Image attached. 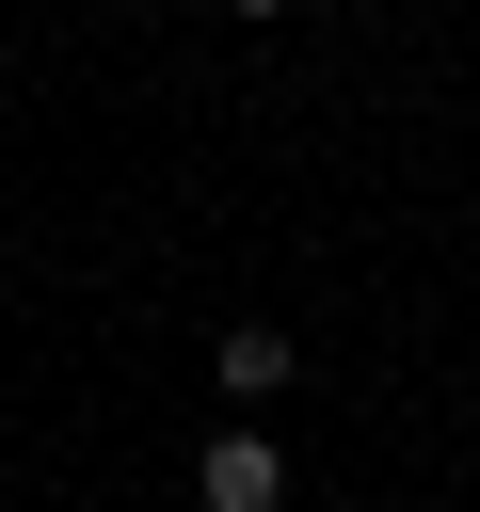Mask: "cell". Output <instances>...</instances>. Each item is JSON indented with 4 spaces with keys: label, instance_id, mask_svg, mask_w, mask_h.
<instances>
[{
    "label": "cell",
    "instance_id": "6da1fadb",
    "mask_svg": "<svg viewBox=\"0 0 480 512\" xmlns=\"http://www.w3.org/2000/svg\"><path fill=\"white\" fill-rule=\"evenodd\" d=\"M192 496H208V512H272V496H288V464H272L256 432H224V448L192 464Z\"/></svg>",
    "mask_w": 480,
    "mask_h": 512
},
{
    "label": "cell",
    "instance_id": "7a4b0ae2",
    "mask_svg": "<svg viewBox=\"0 0 480 512\" xmlns=\"http://www.w3.org/2000/svg\"><path fill=\"white\" fill-rule=\"evenodd\" d=\"M272 384H288V336L240 320V336H224V400H272Z\"/></svg>",
    "mask_w": 480,
    "mask_h": 512
}]
</instances>
